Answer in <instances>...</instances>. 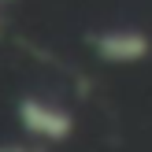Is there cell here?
I'll return each mask as SVG.
<instances>
[{"label": "cell", "instance_id": "3957f363", "mask_svg": "<svg viewBox=\"0 0 152 152\" xmlns=\"http://www.w3.org/2000/svg\"><path fill=\"white\" fill-rule=\"evenodd\" d=\"M0 152H30L26 145H7V148H0Z\"/></svg>", "mask_w": 152, "mask_h": 152}, {"label": "cell", "instance_id": "7a4b0ae2", "mask_svg": "<svg viewBox=\"0 0 152 152\" xmlns=\"http://www.w3.org/2000/svg\"><path fill=\"white\" fill-rule=\"evenodd\" d=\"M93 48L108 63H137L148 56V37L141 30H108L93 41Z\"/></svg>", "mask_w": 152, "mask_h": 152}, {"label": "cell", "instance_id": "6da1fadb", "mask_svg": "<svg viewBox=\"0 0 152 152\" xmlns=\"http://www.w3.org/2000/svg\"><path fill=\"white\" fill-rule=\"evenodd\" d=\"M19 123L37 141H67L71 130H74V115L71 111L52 104V100H41V96L19 100Z\"/></svg>", "mask_w": 152, "mask_h": 152}]
</instances>
